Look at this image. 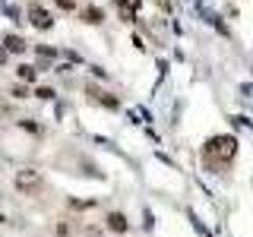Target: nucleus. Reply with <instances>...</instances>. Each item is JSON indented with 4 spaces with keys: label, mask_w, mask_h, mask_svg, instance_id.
<instances>
[{
    "label": "nucleus",
    "mask_w": 253,
    "mask_h": 237,
    "mask_svg": "<svg viewBox=\"0 0 253 237\" xmlns=\"http://www.w3.org/2000/svg\"><path fill=\"white\" fill-rule=\"evenodd\" d=\"M29 16H32V26H35V29H51L54 26V19H51V13H47V10H42V6H32V10H29Z\"/></svg>",
    "instance_id": "nucleus-4"
},
{
    "label": "nucleus",
    "mask_w": 253,
    "mask_h": 237,
    "mask_svg": "<svg viewBox=\"0 0 253 237\" xmlns=\"http://www.w3.org/2000/svg\"><path fill=\"white\" fill-rule=\"evenodd\" d=\"M13 187L19 190L22 196H38L44 190V177H42V171H35V168H22V171H16Z\"/></svg>",
    "instance_id": "nucleus-2"
},
{
    "label": "nucleus",
    "mask_w": 253,
    "mask_h": 237,
    "mask_svg": "<svg viewBox=\"0 0 253 237\" xmlns=\"http://www.w3.org/2000/svg\"><path fill=\"white\" fill-rule=\"evenodd\" d=\"M0 60H3V51H0Z\"/></svg>",
    "instance_id": "nucleus-10"
},
{
    "label": "nucleus",
    "mask_w": 253,
    "mask_h": 237,
    "mask_svg": "<svg viewBox=\"0 0 253 237\" xmlns=\"http://www.w3.org/2000/svg\"><path fill=\"white\" fill-rule=\"evenodd\" d=\"M105 225H108V231H111V234H126V231H130V221H126L124 212H108Z\"/></svg>",
    "instance_id": "nucleus-3"
},
{
    "label": "nucleus",
    "mask_w": 253,
    "mask_h": 237,
    "mask_svg": "<svg viewBox=\"0 0 253 237\" xmlns=\"http://www.w3.org/2000/svg\"><path fill=\"white\" fill-rule=\"evenodd\" d=\"M19 79L32 82V79H35V67H19Z\"/></svg>",
    "instance_id": "nucleus-8"
},
{
    "label": "nucleus",
    "mask_w": 253,
    "mask_h": 237,
    "mask_svg": "<svg viewBox=\"0 0 253 237\" xmlns=\"http://www.w3.org/2000/svg\"><path fill=\"white\" fill-rule=\"evenodd\" d=\"M139 3H142V0H117V10H121L124 19H136Z\"/></svg>",
    "instance_id": "nucleus-5"
},
{
    "label": "nucleus",
    "mask_w": 253,
    "mask_h": 237,
    "mask_svg": "<svg viewBox=\"0 0 253 237\" xmlns=\"http://www.w3.org/2000/svg\"><path fill=\"white\" fill-rule=\"evenodd\" d=\"M101 19H105V13H101L98 6H85L83 10V22H89V26H98Z\"/></svg>",
    "instance_id": "nucleus-6"
},
{
    "label": "nucleus",
    "mask_w": 253,
    "mask_h": 237,
    "mask_svg": "<svg viewBox=\"0 0 253 237\" xmlns=\"http://www.w3.org/2000/svg\"><path fill=\"white\" fill-rule=\"evenodd\" d=\"M60 10H76V0H54Z\"/></svg>",
    "instance_id": "nucleus-9"
},
{
    "label": "nucleus",
    "mask_w": 253,
    "mask_h": 237,
    "mask_svg": "<svg viewBox=\"0 0 253 237\" xmlns=\"http://www.w3.org/2000/svg\"><path fill=\"white\" fill-rule=\"evenodd\" d=\"M3 44H6V51H16V54L26 51V41H22L19 35H6V38H3Z\"/></svg>",
    "instance_id": "nucleus-7"
},
{
    "label": "nucleus",
    "mask_w": 253,
    "mask_h": 237,
    "mask_svg": "<svg viewBox=\"0 0 253 237\" xmlns=\"http://www.w3.org/2000/svg\"><path fill=\"white\" fill-rule=\"evenodd\" d=\"M237 155V139L228 136V133H218V136H209L203 142V161L212 164V168H228Z\"/></svg>",
    "instance_id": "nucleus-1"
}]
</instances>
